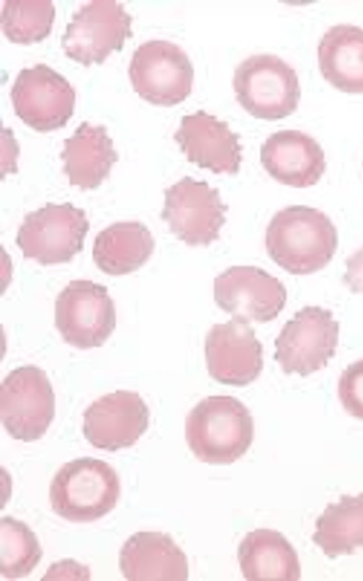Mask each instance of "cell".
Segmentation results:
<instances>
[{"instance_id": "1", "label": "cell", "mask_w": 363, "mask_h": 581, "mask_svg": "<svg viewBox=\"0 0 363 581\" xmlns=\"http://www.w3.org/2000/svg\"><path fill=\"white\" fill-rule=\"evenodd\" d=\"M338 244L330 218L315 208L293 205L277 211L266 229L270 258L291 275H306L325 267Z\"/></svg>"}, {"instance_id": "2", "label": "cell", "mask_w": 363, "mask_h": 581, "mask_svg": "<svg viewBox=\"0 0 363 581\" xmlns=\"http://www.w3.org/2000/svg\"><path fill=\"white\" fill-rule=\"evenodd\" d=\"M255 427L249 409L237 398L209 396L200 401L186 418L189 448L201 462L230 465L251 446Z\"/></svg>"}, {"instance_id": "3", "label": "cell", "mask_w": 363, "mask_h": 581, "mask_svg": "<svg viewBox=\"0 0 363 581\" xmlns=\"http://www.w3.org/2000/svg\"><path fill=\"white\" fill-rule=\"evenodd\" d=\"M120 482L108 463L91 457L65 463L55 475L49 491L52 510L72 522H91L115 508Z\"/></svg>"}, {"instance_id": "4", "label": "cell", "mask_w": 363, "mask_h": 581, "mask_svg": "<svg viewBox=\"0 0 363 581\" xmlns=\"http://www.w3.org/2000/svg\"><path fill=\"white\" fill-rule=\"evenodd\" d=\"M236 99L257 118H284L297 109L301 98L295 70L274 55H254L245 59L234 72Z\"/></svg>"}, {"instance_id": "5", "label": "cell", "mask_w": 363, "mask_h": 581, "mask_svg": "<svg viewBox=\"0 0 363 581\" xmlns=\"http://www.w3.org/2000/svg\"><path fill=\"white\" fill-rule=\"evenodd\" d=\"M89 230L82 209L69 202H49L24 216L16 243L24 258L43 265L68 262L82 250Z\"/></svg>"}, {"instance_id": "6", "label": "cell", "mask_w": 363, "mask_h": 581, "mask_svg": "<svg viewBox=\"0 0 363 581\" xmlns=\"http://www.w3.org/2000/svg\"><path fill=\"white\" fill-rule=\"evenodd\" d=\"M55 414V396L45 372L34 365L11 370L1 384L0 418L13 439L31 442L47 431Z\"/></svg>"}, {"instance_id": "7", "label": "cell", "mask_w": 363, "mask_h": 581, "mask_svg": "<svg viewBox=\"0 0 363 581\" xmlns=\"http://www.w3.org/2000/svg\"><path fill=\"white\" fill-rule=\"evenodd\" d=\"M55 324L72 346L101 347L116 326V308L107 287L89 280H71L56 298Z\"/></svg>"}, {"instance_id": "8", "label": "cell", "mask_w": 363, "mask_h": 581, "mask_svg": "<svg viewBox=\"0 0 363 581\" xmlns=\"http://www.w3.org/2000/svg\"><path fill=\"white\" fill-rule=\"evenodd\" d=\"M128 74L140 97L154 105L171 106L190 94L194 72L188 55L179 45L151 40L134 51Z\"/></svg>"}, {"instance_id": "9", "label": "cell", "mask_w": 363, "mask_h": 581, "mask_svg": "<svg viewBox=\"0 0 363 581\" xmlns=\"http://www.w3.org/2000/svg\"><path fill=\"white\" fill-rule=\"evenodd\" d=\"M333 316L329 309L306 306L285 323L274 355L285 374L305 377L326 367L338 344L339 323Z\"/></svg>"}, {"instance_id": "10", "label": "cell", "mask_w": 363, "mask_h": 581, "mask_svg": "<svg viewBox=\"0 0 363 581\" xmlns=\"http://www.w3.org/2000/svg\"><path fill=\"white\" fill-rule=\"evenodd\" d=\"M132 17L116 1H91L72 15L61 39L69 58L89 67L121 50L132 36Z\"/></svg>"}, {"instance_id": "11", "label": "cell", "mask_w": 363, "mask_h": 581, "mask_svg": "<svg viewBox=\"0 0 363 581\" xmlns=\"http://www.w3.org/2000/svg\"><path fill=\"white\" fill-rule=\"evenodd\" d=\"M164 193L161 217L179 240L191 246H206L219 238L228 206L216 188L186 176Z\"/></svg>"}, {"instance_id": "12", "label": "cell", "mask_w": 363, "mask_h": 581, "mask_svg": "<svg viewBox=\"0 0 363 581\" xmlns=\"http://www.w3.org/2000/svg\"><path fill=\"white\" fill-rule=\"evenodd\" d=\"M75 96L69 82L43 63L22 69L11 89L16 116L42 133L66 125L73 114Z\"/></svg>"}, {"instance_id": "13", "label": "cell", "mask_w": 363, "mask_h": 581, "mask_svg": "<svg viewBox=\"0 0 363 581\" xmlns=\"http://www.w3.org/2000/svg\"><path fill=\"white\" fill-rule=\"evenodd\" d=\"M214 300L233 318L266 323L277 318L286 290L277 277L255 266H232L214 279Z\"/></svg>"}, {"instance_id": "14", "label": "cell", "mask_w": 363, "mask_h": 581, "mask_svg": "<svg viewBox=\"0 0 363 581\" xmlns=\"http://www.w3.org/2000/svg\"><path fill=\"white\" fill-rule=\"evenodd\" d=\"M263 346L249 323L233 318L216 323L205 339V357L209 375L226 385L246 386L263 369Z\"/></svg>"}, {"instance_id": "15", "label": "cell", "mask_w": 363, "mask_h": 581, "mask_svg": "<svg viewBox=\"0 0 363 581\" xmlns=\"http://www.w3.org/2000/svg\"><path fill=\"white\" fill-rule=\"evenodd\" d=\"M150 411L138 392L116 390L94 401L83 413V433L108 451L129 448L147 431Z\"/></svg>"}, {"instance_id": "16", "label": "cell", "mask_w": 363, "mask_h": 581, "mask_svg": "<svg viewBox=\"0 0 363 581\" xmlns=\"http://www.w3.org/2000/svg\"><path fill=\"white\" fill-rule=\"evenodd\" d=\"M240 135L203 110L182 117L174 140L190 162L214 174L235 175L242 160Z\"/></svg>"}, {"instance_id": "17", "label": "cell", "mask_w": 363, "mask_h": 581, "mask_svg": "<svg viewBox=\"0 0 363 581\" xmlns=\"http://www.w3.org/2000/svg\"><path fill=\"white\" fill-rule=\"evenodd\" d=\"M260 161L278 182L296 188L315 184L326 168L319 143L298 130H282L270 135L261 146Z\"/></svg>"}, {"instance_id": "18", "label": "cell", "mask_w": 363, "mask_h": 581, "mask_svg": "<svg viewBox=\"0 0 363 581\" xmlns=\"http://www.w3.org/2000/svg\"><path fill=\"white\" fill-rule=\"evenodd\" d=\"M119 568L128 580H187V557L169 533L138 531L123 543Z\"/></svg>"}, {"instance_id": "19", "label": "cell", "mask_w": 363, "mask_h": 581, "mask_svg": "<svg viewBox=\"0 0 363 581\" xmlns=\"http://www.w3.org/2000/svg\"><path fill=\"white\" fill-rule=\"evenodd\" d=\"M60 157L69 184L82 189L99 187L118 160L106 128L87 121L82 122L71 137L64 140Z\"/></svg>"}, {"instance_id": "20", "label": "cell", "mask_w": 363, "mask_h": 581, "mask_svg": "<svg viewBox=\"0 0 363 581\" xmlns=\"http://www.w3.org/2000/svg\"><path fill=\"white\" fill-rule=\"evenodd\" d=\"M238 560L247 580H298L296 550L284 535L270 529L248 532L238 548Z\"/></svg>"}, {"instance_id": "21", "label": "cell", "mask_w": 363, "mask_h": 581, "mask_svg": "<svg viewBox=\"0 0 363 581\" xmlns=\"http://www.w3.org/2000/svg\"><path fill=\"white\" fill-rule=\"evenodd\" d=\"M324 79L349 94H363V29L337 24L325 33L318 46Z\"/></svg>"}, {"instance_id": "22", "label": "cell", "mask_w": 363, "mask_h": 581, "mask_svg": "<svg viewBox=\"0 0 363 581\" xmlns=\"http://www.w3.org/2000/svg\"><path fill=\"white\" fill-rule=\"evenodd\" d=\"M154 248L155 240L144 224L116 222L96 235L92 255L100 270L118 276L139 269L150 258Z\"/></svg>"}, {"instance_id": "23", "label": "cell", "mask_w": 363, "mask_h": 581, "mask_svg": "<svg viewBox=\"0 0 363 581\" xmlns=\"http://www.w3.org/2000/svg\"><path fill=\"white\" fill-rule=\"evenodd\" d=\"M312 541L330 558L353 554L363 548V492L342 494L337 504H328L315 521Z\"/></svg>"}, {"instance_id": "24", "label": "cell", "mask_w": 363, "mask_h": 581, "mask_svg": "<svg viewBox=\"0 0 363 581\" xmlns=\"http://www.w3.org/2000/svg\"><path fill=\"white\" fill-rule=\"evenodd\" d=\"M55 17V8L50 0L5 1L1 27L10 42L29 45L40 42L50 35Z\"/></svg>"}, {"instance_id": "25", "label": "cell", "mask_w": 363, "mask_h": 581, "mask_svg": "<svg viewBox=\"0 0 363 581\" xmlns=\"http://www.w3.org/2000/svg\"><path fill=\"white\" fill-rule=\"evenodd\" d=\"M0 573L6 579L26 577L38 565L43 550L35 533L11 516L1 519Z\"/></svg>"}, {"instance_id": "26", "label": "cell", "mask_w": 363, "mask_h": 581, "mask_svg": "<svg viewBox=\"0 0 363 581\" xmlns=\"http://www.w3.org/2000/svg\"><path fill=\"white\" fill-rule=\"evenodd\" d=\"M339 399L352 416L363 420V359L350 364L339 378Z\"/></svg>"}, {"instance_id": "27", "label": "cell", "mask_w": 363, "mask_h": 581, "mask_svg": "<svg viewBox=\"0 0 363 581\" xmlns=\"http://www.w3.org/2000/svg\"><path fill=\"white\" fill-rule=\"evenodd\" d=\"M90 571L72 559H65L54 563L48 568L42 580H89Z\"/></svg>"}, {"instance_id": "28", "label": "cell", "mask_w": 363, "mask_h": 581, "mask_svg": "<svg viewBox=\"0 0 363 581\" xmlns=\"http://www.w3.org/2000/svg\"><path fill=\"white\" fill-rule=\"evenodd\" d=\"M345 264L343 282L352 292L363 293V246L349 256Z\"/></svg>"}, {"instance_id": "29", "label": "cell", "mask_w": 363, "mask_h": 581, "mask_svg": "<svg viewBox=\"0 0 363 581\" xmlns=\"http://www.w3.org/2000/svg\"><path fill=\"white\" fill-rule=\"evenodd\" d=\"M1 141L5 145L6 173L16 172L17 170L16 160L19 148L10 128L4 129L1 127Z\"/></svg>"}]
</instances>
